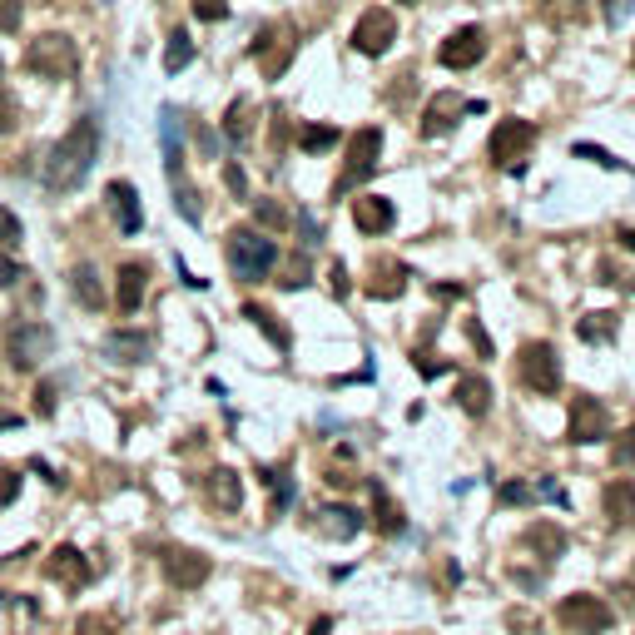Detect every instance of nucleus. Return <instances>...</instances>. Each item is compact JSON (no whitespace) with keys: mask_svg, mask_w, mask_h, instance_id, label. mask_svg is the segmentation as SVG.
Wrapping results in <instances>:
<instances>
[{"mask_svg":"<svg viewBox=\"0 0 635 635\" xmlns=\"http://www.w3.org/2000/svg\"><path fill=\"white\" fill-rule=\"evenodd\" d=\"M95 159H100V120L95 115H80L70 134L50 149V159H45V189L50 194H75L85 179H90V169H95Z\"/></svg>","mask_w":635,"mask_h":635,"instance_id":"nucleus-1","label":"nucleus"},{"mask_svg":"<svg viewBox=\"0 0 635 635\" xmlns=\"http://www.w3.org/2000/svg\"><path fill=\"white\" fill-rule=\"evenodd\" d=\"M224 254H229V268H234V278H239V283H258V278H268V273H273V263H278V244H273V239H263L258 229H234V234H229V244H224Z\"/></svg>","mask_w":635,"mask_h":635,"instance_id":"nucleus-2","label":"nucleus"},{"mask_svg":"<svg viewBox=\"0 0 635 635\" xmlns=\"http://www.w3.org/2000/svg\"><path fill=\"white\" fill-rule=\"evenodd\" d=\"M20 65H25L30 75H40V80H70V75L80 70V50H75L70 35H40V40L25 45Z\"/></svg>","mask_w":635,"mask_h":635,"instance_id":"nucleus-3","label":"nucleus"},{"mask_svg":"<svg viewBox=\"0 0 635 635\" xmlns=\"http://www.w3.org/2000/svg\"><path fill=\"white\" fill-rule=\"evenodd\" d=\"M516 378L526 392H536V397H556L561 392V358H556V348L551 343H526L521 353H516Z\"/></svg>","mask_w":635,"mask_h":635,"instance_id":"nucleus-4","label":"nucleus"},{"mask_svg":"<svg viewBox=\"0 0 635 635\" xmlns=\"http://www.w3.org/2000/svg\"><path fill=\"white\" fill-rule=\"evenodd\" d=\"M556 626L571 635H601L616 626V611L601 601V596H586V591H576V596H566L561 606H556Z\"/></svg>","mask_w":635,"mask_h":635,"instance_id":"nucleus-5","label":"nucleus"},{"mask_svg":"<svg viewBox=\"0 0 635 635\" xmlns=\"http://www.w3.org/2000/svg\"><path fill=\"white\" fill-rule=\"evenodd\" d=\"M249 55L258 60V70H263L268 80H278V75L293 65V55H298V35H293V25H288V20L263 25V30H258V40L249 45Z\"/></svg>","mask_w":635,"mask_h":635,"instance_id":"nucleus-6","label":"nucleus"},{"mask_svg":"<svg viewBox=\"0 0 635 635\" xmlns=\"http://www.w3.org/2000/svg\"><path fill=\"white\" fill-rule=\"evenodd\" d=\"M531 144H536V125H531V120H502V125L492 129L487 154H492V164H497V169L521 174V159L531 154Z\"/></svg>","mask_w":635,"mask_h":635,"instance_id":"nucleus-7","label":"nucleus"},{"mask_svg":"<svg viewBox=\"0 0 635 635\" xmlns=\"http://www.w3.org/2000/svg\"><path fill=\"white\" fill-rule=\"evenodd\" d=\"M378 159H382V129L378 125L358 129V134H353V144H348V169L338 174L333 194H353V184H358V179H368V174L378 169Z\"/></svg>","mask_w":635,"mask_h":635,"instance_id":"nucleus-8","label":"nucleus"},{"mask_svg":"<svg viewBox=\"0 0 635 635\" xmlns=\"http://www.w3.org/2000/svg\"><path fill=\"white\" fill-rule=\"evenodd\" d=\"M392 40H397V15L392 10H363L358 15V25H353V50L358 55H368V60H378L392 50Z\"/></svg>","mask_w":635,"mask_h":635,"instance_id":"nucleus-9","label":"nucleus"},{"mask_svg":"<svg viewBox=\"0 0 635 635\" xmlns=\"http://www.w3.org/2000/svg\"><path fill=\"white\" fill-rule=\"evenodd\" d=\"M487 105L482 100H462V95H452V90H442L427 110H422V139H437V134H452V129L462 125V115H482Z\"/></svg>","mask_w":635,"mask_h":635,"instance_id":"nucleus-10","label":"nucleus"},{"mask_svg":"<svg viewBox=\"0 0 635 635\" xmlns=\"http://www.w3.org/2000/svg\"><path fill=\"white\" fill-rule=\"evenodd\" d=\"M566 437H571L576 447H591V442L611 437V417H606V407H601L591 392L571 397V422H566Z\"/></svg>","mask_w":635,"mask_h":635,"instance_id":"nucleus-11","label":"nucleus"},{"mask_svg":"<svg viewBox=\"0 0 635 635\" xmlns=\"http://www.w3.org/2000/svg\"><path fill=\"white\" fill-rule=\"evenodd\" d=\"M50 348H55V333H50L45 323H20V328L10 333V368L30 373V368H40V363L50 358Z\"/></svg>","mask_w":635,"mask_h":635,"instance_id":"nucleus-12","label":"nucleus"},{"mask_svg":"<svg viewBox=\"0 0 635 635\" xmlns=\"http://www.w3.org/2000/svg\"><path fill=\"white\" fill-rule=\"evenodd\" d=\"M482 55H487V30H482V25L452 30V35L442 40V50H437V60H442L447 70H472Z\"/></svg>","mask_w":635,"mask_h":635,"instance_id":"nucleus-13","label":"nucleus"},{"mask_svg":"<svg viewBox=\"0 0 635 635\" xmlns=\"http://www.w3.org/2000/svg\"><path fill=\"white\" fill-rule=\"evenodd\" d=\"M209 556L204 551H189V546H169L164 551V576H169V586H179V591H199L204 581H209Z\"/></svg>","mask_w":635,"mask_h":635,"instance_id":"nucleus-14","label":"nucleus"},{"mask_svg":"<svg viewBox=\"0 0 635 635\" xmlns=\"http://www.w3.org/2000/svg\"><path fill=\"white\" fill-rule=\"evenodd\" d=\"M45 576L60 581V586H70V591H80V586H90L95 566H90V556H85L80 546H55L50 561H45Z\"/></svg>","mask_w":635,"mask_h":635,"instance_id":"nucleus-15","label":"nucleus"},{"mask_svg":"<svg viewBox=\"0 0 635 635\" xmlns=\"http://www.w3.org/2000/svg\"><path fill=\"white\" fill-rule=\"evenodd\" d=\"M363 526H368V521H363V511L343 507V502H328V507L313 511V531H318V536H328V541H353Z\"/></svg>","mask_w":635,"mask_h":635,"instance_id":"nucleus-16","label":"nucleus"},{"mask_svg":"<svg viewBox=\"0 0 635 635\" xmlns=\"http://www.w3.org/2000/svg\"><path fill=\"white\" fill-rule=\"evenodd\" d=\"M353 224H358L363 234H387V229L397 224V209H392L387 194H358V199H353Z\"/></svg>","mask_w":635,"mask_h":635,"instance_id":"nucleus-17","label":"nucleus"},{"mask_svg":"<svg viewBox=\"0 0 635 635\" xmlns=\"http://www.w3.org/2000/svg\"><path fill=\"white\" fill-rule=\"evenodd\" d=\"M105 204H110V214H115L120 234H139V229H144V209H139V194H134V184L115 179V184L105 189Z\"/></svg>","mask_w":635,"mask_h":635,"instance_id":"nucleus-18","label":"nucleus"},{"mask_svg":"<svg viewBox=\"0 0 635 635\" xmlns=\"http://www.w3.org/2000/svg\"><path fill=\"white\" fill-rule=\"evenodd\" d=\"M204 492H209V502L219 511H239L244 507V482H239V472L234 467H214L209 477H204Z\"/></svg>","mask_w":635,"mask_h":635,"instance_id":"nucleus-19","label":"nucleus"},{"mask_svg":"<svg viewBox=\"0 0 635 635\" xmlns=\"http://www.w3.org/2000/svg\"><path fill=\"white\" fill-rule=\"evenodd\" d=\"M149 353H154L149 333H134V328H115V333L105 338V358H115V363H144Z\"/></svg>","mask_w":635,"mask_h":635,"instance_id":"nucleus-20","label":"nucleus"},{"mask_svg":"<svg viewBox=\"0 0 635 635\" xmlns=\"http://www.w3.org/2000/svg\"><path fill=\"white\" fill-rule=\"evenodd\" d=\"M363 288H368V298H382V303H387V298H397V293L407 288V268H402V263H392V258H378Z\"/></svg>","mask_w":635,"mask_h":635,"instance_id":"nucleus-21","label":"nucleus"},{"mask_svg":"<svg viewBox=\"0 0 635 635\" xmlns=\"http://www.w3.org/2000/svg\"><path fill=\"white\" fill-rule=\"evenodd\" d=\"M601 507L616 526H635V482L631 477H616L606 492H601Z\"/></svg>","mask_w":635,"mask_h":635,"instance_id":"nucleus-22","label":"nucleus"},{"mask_svg":"<svg viewBox=\"0 0 635 635\" xmlns=\"http://www.w3.org/2000/svg\"><path fill=\"white\" fill-rule=\"evenodd\" d=\"M541 561H556L561 551H566V531L556 526V521H536V526H526V536H521Z\"/></svg>","mask_w":635,"mask_h":635,"instance_id":"nucleus-23","label":"nucleus"},{"mask_svg":"<svg viewBox=\"0 0 635 635\" xmlns=\"http://www.w3.org/2000/svg\"><path fill=\"white\" fill-rule=\"evenodd\" d=\"M144 288H149V268H144V263H125V268H120V288H115V298H120V313H139V303H144Z\"/></svg>","mask_w":635,"mask_h":635,"instance_id":"nucleus-24","label":"nucleus"},{"mask_svg":"<svg viewBox=\"0 0 635 635\" xmlns=\"http://www.w3.org/2000/svg\"><path fill=\"white\" fill-rule=\"evenodd\" d=\"M244 318L254 323V328L263 333V338H268V343H273V348H278V353H288V348H293L288 328H283V323H278V318H273V313H268L263 303H244Z\"/></svg>","mask_w":635,"mask_h":635,"instance_id":"nucleus-25","label":"nucleus"},{"mask_svg":"<svg viewBox=\"0 0 635 635\" xmlns=\"http://www.w3.org/2000/svg\"><path fill=\"white\" fill-rule=\"evenodd\" d=\"M457 402L467 417H487L492 412V382L487 378H462L457 382Z\"/></svg>","mask_w":635,"mask_h":635,"instance_id":"nucleus-26","label":"nucleus"},{"mask_svg":"<svg viewBox=\"0 0 635 635\" xmlns=\"http://www.w3.org/2000/svg\"><path fill=\"white\" fill-rule=\"evenodd\" d=\"M70 288H75V298H80L90 313H100V308H105V288H100V273H95L90 263H80V268L70 273Z\"/></svg>","mask_w":635,"mask_h":635,"instance_id":"nucleus-27","label":"nucleus"},{"mask_svg":"<svg viewBox=\"0 0 635 635\" xmlns=\"http://www.w3.org/2000/svg\"><path fill=\"white\" fill-rule=\"evenodd\" d=\"M576 333H581V343H611V338L621 333V318H616V313H586V318L576 323Z\"/></svg>","mask_w":635,"mask_h":635,"instance_id":"nucleus-28","label":"nucleus"},{"mask_svg":"<svg viewBox=\"0 0 635 635\" xmlns=\"http://www.w3.org/2000/svg\"><path fill=\"white\" fill-rule=\"evenodd\" d=\"M368 492H373V516H378V531L387 536H397L407 521H402V507H392V497H387V487L382 482H368Z\"/></svg>","mask_w":635,"mask_h":635,"instance_id":"nucleus-29","label":"nucleus"},{"mask_svg":"<svg viewBox=\"0 0 635 635\" xmlns=\"http://www.w3.org/2000/svg\"><path fill=\"white\" fill-rule=\"evenodd\" d=\"M224 134H229L234 144H249V134H254V105H249V100H234V105H229Z\"/></svg>","mask_w":635,"mask_h":635,"instance_id":"nucleus-30","label":"nucleus"},{"mask_svg":"<svg viewBox=\"0 0 635 635\" xmlns=\"http://www.w3.org/2000/svg\"><path fill=\"white\" fill-rule=\"evenodd\" d=\"M189 60H194V40H189V30H174V35H169V45H164V70H169V75H179Z\"/></svg>","mask_w":635,"mask_h":635,"instance_id":"nucleus-31","label":"nucleus"},{"mask_svg":"<svg viewBox=\"0 0 635 635\" xmlns=\"http://www.w3.org/2000/svg\"><path fill=\"white\" fill-rule=\"evenodd\" d=\"M333 144H338V129L333 125H308L298 134V149H303V154H323V149H333Z\"/></svg>","mask_w":635,"mask_h":635,"instance_id":"nucleus-32","label":"nucleus"},{"mask_svg":"<svg viewBox=\"0 0 635 635\" xmlns=\"http://www.w3.org/2000/svg\"><path fill=\"white\" fill-rule=\"evenodd\" d=\"M174 209L184 214V224H199V219H204V209H199V194H194L184 179H174Z\"/></svg>","mask_w":635,"mask_h":635,"instance_id":"nucleus-33","label":"nucleus"},{"mask_svg":"<svg viewBox=\"0 0 635 635\" xmlns=\"http://www.w3.org/2000/svg\"><path fill=\"white\" fill-rule=\"evenodd\" d=\"M254 219L263 224V229H283V224H288L283 204H273V199H254Z\"/></svg>","mask_w":635,"mask_h":635,"instance_id":"nucleus-34","label":"nucleus"},{"mask_svg":"<svg viewBox=\"0 0 635 635\" xmlns=\"http://www.w3.org/2000/svg\"><path fill=\"white\" fill-rule=\"evenodd\" d=\"M611 462H616V467H635V427H626V432L611 442Z\"/></svg>","mask_w":635,"mask_h":635,"instance_id":"nucleus-35","label":"nucleus"},{"mask_svg":"<svg viewBox=\"0 0 635 635\" xmlns=\"http://www.w3.org/2000/svg\"><path fill=\"white\" fill-rule=\"evenodd\" d=\"M20 239H25V234H20V219H15V214L0 204V249H15Z\"/></svg>","mask_w":635,"mask_h":635,"instance_id":"nucleus-36","label":"nucleus"},{"mask_svg":"<svg viewBox=\"0 0 635 635\" xmlns=\"http://www.w3.org/2000/svg\"><path fill=\"white\" fill-rule=\"evenodd\" d=\"M283 288H303L308 283V258L298 254V258H288V268H283V278H278Z\"/></svg>","mask_w":635,"mask_h":635,"instance_id":"nucleus-37","label":"nucleus"},{"mask_svg":"<svg viewBox=\"0 0 635 635\" xmlns=\"http://www.w3.org/2000/svg\"><path fill=\"white\" fill-rule=\"evenodd\" d=\"M576 159H591V164H601V169H621V159L606 154V149H596V144H576Z\"/></svg>","mask_w":635,"mask_h":635,"instance_id":"nucleus-38","label":"nucleus"},{"mask_svg":"<svg viewBox=\"0 0 635 635\" xmlns=\"http://www.w3.org/2000/svg\"><path fill=\"white\" fill-rule=\"evenodd\" d=\"M15 492H20V472L0 467V507H10V502H15Z\"/></svg>","mask_w":635,"mask_h":635,"instance_id":"nucleus-39","label":"nucleus"},{"mask_svg":"<svg viewBox=\"0 0 635 635\" xmlns=\"http://www.w3.org/2000/svg\"><path fill=\"white\" fill-rule=\"evenodd\" d=\"M194 15L199 20H224L229 15V0H194Z\"/></svg>","mask_w":635,"mask_h":635,"instance_id":"nucleus-40","label":"nucleus"},{"mask_svg":"<svg viewBox=\"0 0 635 635\" xmlns=\"http://www.w3.org/2000/svg\"><path fill=\"white\" fill-rule=\"evenodd\" d=\"M75 635H115V626H110L105 616H80V626H75Z\"/></svg>","mask_w":635,"mask_h":635,"instance_id":"nucleus-41","label":"nucleus"},{"mask_svg":"<svg viewBox=\"0 0 635 635\" xmlns=\"http://www.w3.org/2000/svg\"><path fill=\"white\" fill-rule=\"evenodd\" d=\"M15 120H20V105L0 90V134H5V129H15Z\"/></svg>","mask_w":635,"mask_h":635,"instance_id":"nucleus-42","label":"nucleus"},{"mask_svg":"<svg viewBox=\"0 0 635 635\" xmlns=\"http://www.w3.org/2000/svg\"><path fill=\"white\" fill-rule=\"evenodd\" d=\"M298 234H303V249H313V244L323 239V229L313 224V214H298Z\"/></svg>","mask_w":635,"mask_h":635,"instance_id":"nucleus-43","label":"nucleus"},{"mask_svg":"<svg viewBox=\"0 0 635 635\" xmlns=\"http://www.w3.org/2000/svg\"><path fill=\"white\" fill-rule=\"evenodd\" d=\"M467 338H472V343H477V353H482V358H492V338H487V328H482V323H477V318H472V323H467Z\"/></svg>","mask_w":635,"mask_h":635,"instance_id":"nucleus-44","label":"nucleus"},{"mask_svg":"<svg viewBox=\"0 0 635 635\" xmlns=\"http://www.w3.org/2000/svg\"><path fill=\"white\" fill-rule=\"evenodd\" d=\"M0 30H20V0H0Z\"/></svg>","mask_w":635,"mask_h":635,"instance_id":"nucleus-45","label":"nucleus"},{"mask_svg":"<svg viewBox=\"0 0 635 635\" xmlns=\"http://www.w3.org/2000/svg\"><path fill=\"white\" fill-rule=\"evenodd\" d=\"M224 184H229V189H234L239 199L249 194V179H244V169H239V164H229V169H224Z\"/></svg>","mask_w":635,"mask_h":635,"instance_id":"nucleus-46","label":"nucleus"},{"mask_svg":"<svg viewBox=\"0 0 635 635\" xmlns=\"http://www.w3.org/2000/svg\"><path fill=\"white\" fill-rule=\"evenodd\" d=\"M35 412H40V417L55 412V387H50V382H40V392H35Z\"/></svg>","mask_w":635,"mask_h":635,"instance_id":"nucleus-47","label":"nucleus"},{"mask_svg":"<svg viewBox=\"0 0 635 635\" xmlns=\"http://www.w3.org/2000/svg\"><path fill=\"white\" fill-rule=\"evenodd\" d=\"M417 373H422V378H442V373H447V363H442V358L432 363L427 353H417Z\"/></svg>","mask_w":635,"mask_h":635,"instance_id":"nucleus-48","label":"nucleus"},{"mask_svg":"<svg viewBox=\"0 0 635 635\" xmlns=\"http://www.w3.org/2000/svg\"><path fill=\"white\" fill-rule=\"evenodd\" d=\"M516 502H531V492H526L521 482H507V487H502V507H516Z\"/></svg>","mask_w":635,"mask_h":635,"instance_id":"nucleus-49","label":"nucleus"},{"mask_svg":"<svg viewBox=\"0 0 635 635\" xmlns=\"http://www.w3.org/2000/svg\"><path fill=\"white\" fill-rule=\"evenodd\" d=\"M601 10H606V20H611V25H621V20H626V10H631V0H606Z\"/></svg>","mask_w":635,"mask_h":635,"instance_id":"nucleus-50","label":"nucleus"},{"mask_svg":"<svg viewBox=\"0 0 635 635\" xmlns=\"http://www.w3.org/2000/svg\"><path fill=\"white\" fill-rule=\"evenodd\" d=\"M15 278H20V268H15V258H5V254H0V288H10Z\"/></svg>","mask_w":635,"mask_h":635,"instance_id":"nucleus-51","label":"nucleus"},{"mask_svg":"<svg viewBox=\"0 0 635 635\" xmlns=\"http://www.w3.org/2000/svg\"><path fill=\"white\" fill-rule=\"evenodd\" d=\"M333 293L348 298V268H343V263H333Z\"/></svg>","mask_w":635,"mask_h":635,"instance_id":"nucleus-52","label":"nucleus"},{"mask_svg":"<svg viewBox=\"0 0 635 635\" xmlns=\"http://www.w3.org/2000/svg\"><path fill=\"white\" fill-rule=\"evenodd\" d=\"M507 621H511V631H521V635H531V631H536V621H531V616H526V611H521V616H516V611H511Z\"/></svg>","mask_w":635,"mask_h":635,"instance_id":"nucleus-53","label":"nucleus"},{"mask_svg":"<svg viewBox=\"0 0 635 635\" xmlns=\"http://www.w3.org/2000/svg\"><path fill=\"white\" fill-rule=\"evenodd\" d=\"M616 239H621V249H626V254H635V229H631V224H626V229H616Z\"/></svg>","mask_w":635,"mask_h":635,"instance_id":"nucleus-54","label":"nucleus"},{"mask_svg":"<svg viewBox=\"0 0 635 635\" xmlns=\"http://www.w3.org/2000/svg\"><path fill=\"white\" fill-rule=\"evenodd\" d=\"M5 427H20V412H0V432Z\"/></svg>","mask_w":635,"mask_h":635,"instance_id":"nucleus-55","label":"nucleus"},{"mask_svg":"<svg viewBox=\"0 0 635 635\" xmlns=\"http://www.w3.org/2000/svg\"><path fill=\"white\" fill-rule=\"evenodd\" d=\"M397 5H417V0H397Z\"/></svg>","mask_w":635,"mask_h":635,"instance_id":"nucleus-56","label":"nucleus"},{"mask_svg":"<svg viewBox=\"0 0 635 635\" xmlns=\"http://www.w3.org/2000/svg\"><path fill=\"white\" fill-rule=\"evenodd\" d=\"M0 75H5V70H0ZM0 90H5V85H0Z\"/></svg>","mask_w":635,"mask_h":635,"instance_id":"nucleus-57","label":"nucleus"}]
</instances>
